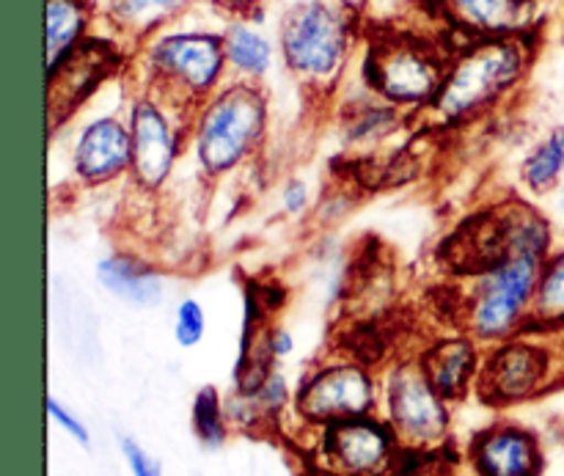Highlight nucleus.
Returning a JSON list of instances; mask_svg holds the SVG:
<instances>
[{"label": "nucleus", "instance_id": "29", "mask_svg": "<svg viewBox=\"0 0 564 476\" xmlns=\"http://www.w3.org/2000/svg\"><path fill=\"white\" fill-rule=\"evenodd\" d=\"M281 204L290 215H303L308 207V185L301 180H292L284 185V193H281Z\"/></svg>", "mask_w": 564, "mask_h": 476}, {"label": "nucleus", "instance_id": "18", "mask_svg": "<svg viewBox=\"0 0 564 476\" xmlns=\"http://www.w3.org/2000/svg\"><path fill=\"white\" fill-rule=\"evenodd\" d=\"M88 11L83 0H47L44 11V44H47V69L66 58L83 42Z\"/></svg>", "mask_w": 564, "mask_h": 476}, {"label": "nucleus", "instance_id": "24", "mask_svg": "<svg viewBox=\"0 0 564 476\" xmlns=\"http://www.w3.org/2000/svg\"><path fill=\"white\" fill-rule=\"evenodd\" d=\"M394 130H400V110L386 108V105H367L347 125V138L352 143H380Z\"/></svg>", "mask_w": 564, "mask_h": 476}, {"label": "nucleus", "instance_id": "3", "mask_svg": "<svg viewBox=\"0 0 564 476\" xmlns=\"http://www.w3.org/2000/svg\"><path fill=\"white\" fill-rule=\"evenodd\" d=\"M268 127V99L251 83H235L198 113L193 147L209 176H220L251 158Z\"/></svg>", "mask_w": 564, "mask_h": 476}, {"label": "nucleus", "instance_id": "25", "mask_svg": "<svg viewBox=\"0 0 564 476\" xmlns=\"http://www.w3.org/2000/svg\"><path fill=\"white\" fill-rule=\"evenodd\" d=\"M204 334H207V314H204V306L196 301V298H185V301L176 306V314H174L176 345L191 350V347L202 345Z\"/></svg>", "mask_w": 564, "mask_h": 476}, {"label": "nucleus", "instance_id": "31", "mask_svg": "<svg viewBox=\"0 0 564 476\" xmlns=\"http://www.w3.org/2000/svg\"><path fill=\"white\" fill-rule=\"evenodd\" d=\"M215 3L226 11H235V14H246V11H251L259 0H215Z\"/></svg>", "mask_w": 564, "mask_h": 476}, {"label": "nucleus", "instance_id": "12", "mask_svg": "<svg viewBox=\"0 0 564 476\" xmlns=\"http://www.w3.org/2000/svg\"><path fill=\"white\" fill-rule=\"evenodd\" d=\"M130 174L143 191H160L171 180V171L180 158V138H176L174 125L154 99H138L130 113Z\"/></svg>", "mask_w": 564, "mask_h": 476}, {"label": "nucleus", "instance_id": "14", "mask_svg": "<svg viewBox=\"0 0 564 476\" xmlns=\"http://www.w3.org/2000/svg\"><path fill=\"white\" fill-rule=\"evenodd\" d=\"M132 169L130 125L119 119L91 121L75 143V171L88 185H102Z\"/></svg>", "mask_w": 564, "mask_h": 476}, {"label": "nucleus", "instance_id": "4", "mask_svg": "<svg viewBox=\"0 0 564 476\" xmlns=\"http://www.w3.org/2000/svg\"><path fill=\"white\" fill-rule=\"evenodd\" d=\"M449 66L427 42L405 33L375 39L367 55V80L397 108L433 105Z\"/></svg>", "mask_w": 564, "mask_h": 476}, {"label": "nucleus", "instance_id": "1", "mask_svg": "<svg viewBox=\"0 0 564 476\" xmlns=\"http://www.w3.org/2000/svg\"><path fill=\"white\" fill-rule=\"evenodd\" d=\"M529 50L521 36H485L468 44L449 64L438 97L430 108L438 121L457 125L499 102L523 77Z\"/></svg>", "mask_w": 564, "mask_h": 476}, {"label": "nucleus", "instance_id": "23", "mask_svg": "<svg viewBox=\"0 0 564 476\" xmlns=\"http://www.w3.org/2000/svg\"><path fill=\"white\" fill-rule=\"evenodd\" d=\"M226 61L248 77H262L270 66V44L257 31L235 25L224 36Z\"/></svg>", "mask_w": 564, "mask_h": 476}, {"label": "nucleus", "instance_id": "21", "mask_svg": "<svg viewBox=\"0 0 564 476\" xmlns=\"http://www.w3.org/2000/svg\"><path fill=\"white\" fill-rule=\"evenodd\" d=\"M191 424L193 435L198 439V444L207 446V450H220L229 439V416H226V402L220 400V391L215 386H204L196 391L191 408Z\"/></svg>", "mask_w": 564, "mask_h": 476}, {"label": "nucleus", "instance_id": "7", "mask_svg": "<svg viewBox=\"0 0 564 476\" xmlns=\"http://www.w3.org/2000/svg\"><path fill=\"white\" fill-rule=\"evenodd\" d=\"M378 380L372 369L356 358L328 361L303 378L295 394V413L308 428L369 416L378 408Z\"/></svg>", "mask_w": 564, "mask_h": 476}, {"label": "nucleus", "instance_id": "9", "mask_svg": "<svg viewBox=\"0 0 564 476\" xmlns=\"http://www.w3.org/2000/svg\"><path fill=\"white\" fill-rule=\"evenodd\" d=\"M400 446L391 424L375 413L319 428V452L336 476H386Z\"/></svg>", "mask_w": 564, "mask_h": 476}, {"label": "nucleus", "instance_id": "20", "mask_svg": "<svg viewBox=\"0 0 564 476\" xmlns=\"http://www.w3.org/2000/svg\"><path fill=\"white\" fill-rule=\"evenodd\" d=\"M564 174V125L554 127L521 163V180L538 196L554 191Z\"/></svg>", "mask_w": 564, "mask_h": 476}, {"label": "nucleus", "instance_id": "6", "mask_svg": "<svg viewBox=\"0 0 564 476\" xmlns=\"http://www.w3.org/2000/svg\"><path fill=\"white\" fill-rule=\"evenodd\" d=\"M383 405L386 422L408 450H435L449 435V400L435 389L419 358H405L389 369L383 383Z\"/></svg>", "mask_w": 564, "mask_h": 476}, {"label": "nucleus", "instance_id": "27", "mask_svg": "<svg viewBox=\"0 0 564 476\" xmlns=\"http://www.w3.org/2000/svg\"><path fill=\"white\" fill-rule=\"evenodd\" d=\"M44 408H47V416L53 419L55 428L64 430V433L69 435L72 441H77V444H80V446L91 444V435H88L86 424H83L80 419H77L75 413L69 411V408L61 405V402L55 400V397H47V402H44Z\"/></svg>", "mask_w": 564, "mask_h": 476}, {"label": "nucleus", "instance_id": "11", "mask_svg": "<svg viewBox=\"0 0 564 476\" xmlns=\"http://www.w3.org/2000/svg\"><path fill=\"white\" fill-rule=\"evenodd\" d=\"M119 66V53L108 42L83 39L61 64L47 69V125L58 130L61 121L69 119L99 83Z\"/></svg>", "mask_w": 564, "mask_h": 476}, {"label": "nucleus", "instance_id": "5", "mask_svg": "<svg viewBox=\"0 0 564 476\" xmlns=\"http://www.w3.org/2000/svg\"><path fill=\"white\" fill-rule=\"evenodd\" d=\"M352 36V14L339 3L308 0L286 14L281 28L284 58L306 83H328L345 64Z\"/></svg>", "mask_w": 564, "mask_h": 476}, {"label": "nucleus", "instance_id": "16", "mask_svg": "<svg viewBox=\"0 0 564 476\" xmlns=\"http://www.w3.org/2000/svg\"><path fill=\"white\" fill-rule=\"evenodd\" d=\"M446 17L474 36H521L532 25V0H441Z\"/></svg>", "mask_w": 564, "mask_h": 476}, {"label": "nucleus", "instance_id": "10", "mask_svg": "<svg viewBox=\"0 0 564 476\" xmlns=\"http://www.w3.org/2000/svg\"><path fill=\"white\" fill-rule=\"evenodd\" d=\"M149 61L160 80L191 99H198L213 91L220 80L226 64L224 39L209 33H176L154 42Z\"/></svg>", "mask_w": 564, "mask_h": 476}, {"label": "nucleus", "instance_id": "17", "mask_svg": "<svg viewBox=\"0 0 564 476\" xmlns=\"http://www.w3.org/2000/svg\"><path fill=\"white\" fill-rule=\"evenodd\" d=\"M97 281L105 292L141 309L158 306L165 292L163 275L152 264L130 257V253H113V257L99 259Z\"/></svg>", "mask_w": 564, "mask_h": 476}, {"label": "nucleus", "instance_id": "19", "mask_svg": "<svg viewBox=\"0 0 564 476\" xmlns=\"http://www.w3.org/2000/svg\"><path fill=\"white\" fill-rule=\"evenodd\" d=\"M529 328L543 331V334L564 331V248L545 259Z\"/></svg>", "mask_w": 564, "mask_h": 476}, {"label": "nucleus", "instance_id": "28", "mask_svg": "<svg viewBox=\"0 0 564 476\" xmlns=\"http://www.w3.org/2000/svg\"><path fill=\"white\" fill-rule=\"evenodd\" d=\"M119 446L132 476H163V466H160V461H154V457L149 455L138 441H132L130 435H124Z\"/></svg>", "mask_w": 564, "mask_h": 476}, {"label": "nucleus", "instance_id": "22", "mask_svg": "<svg viewBox=\"0 0 564 476\" xmlns=\"http://www.w3.org/2000/svg\"><path fill=\"white\" fill-rule=\"evenodd\" d=\"M191 0H110V14L124 31L147 33L185 9Z\"/></svg>", "mask_w": 564, "mask_h": 476}, {"label": "nucleus", "instance_id": "15", "mask_svg": "<svg viewBox=\"0 0 564 476\" xmlns=\"http://www.w3.org/2000/svg\"><path fill=\"white\" fill-rule=\"evenodd\" d=\"M424 372L430 375L435 389L449 402L463 400L477 386L482 356H479V342L471 334H457L435 339L427 350L419 356Z\"/></svg>", "mask_w": 564, "mask_h": 476}, {"label": "nucleus", "instance_id": "2", "mask_svg": "<svg viewBox=\"0 0 564 476\" xmlns=\"http://www.w3.org/2000/svg\"><path fill=\"white\" fill-rule=\"evenodd\" d=\"M543 264L545 259L532 253H510L494 270L474 275L471 292L463 301L466 334L490 347L527 334Z\"/></svg>", "mask_w": 564, "mask_h": 476}, {"label": "nucleus", "instance_id": "13", "mask_svg": "<svg viewBox=\"0 0 564 476\" xmlns=\"http://www.w3.org/2000/svg\"><path fill=\"white\" fill-rule=\"evenodd\" d=\"M468 463L477 476H540L545 457L532 430L499 422L471 441Z\"/></svg>", "mask_w": 564, "mask_h": 476}, {"label": "nucleus", "instance_id": "26", "mask_svg": "<svg viewBox=\"0 0 564 476\" xmlns=\"http://www.w3.org/2000/svg\"><path fill=\"white\" fill-rule=\"evenodd\" d=\"M292 394H290V386H286V380L281 378L279 372H273L268 378V383L262 386V389L253 394V402H257L259 408V416H262V422H279L281 413L286 411V405H290Z\"/></svg>", "mask_w": 564, "mask_h": 476}, {"label": "nucleus", "instance_id": "30", "mask_svg": "<svg viewBox=\"0 0 564 476\" xmlns=\"http://www.w3.org/2000/svg\"><path fill=\"white\" fill-rule=\"evenodd\" d=\"M273 350L279 358H286L292 350H295V339H292L290 331H284V328L273 331Z\"/></svg>", "mask_w": 564, "mask_h": 476}, {"label": "nucleus", "instance_id": "8", "mask_svg": "<svg viewBox=\"0 0 564 476\" xmlns=\"http://www.w3.org/2000/svg\"><path fill=\"white\" fill-rule=\"evenodd\" d=\"M554 372V350L521 334L490 347L482 358L477 391L494 408L521 405L549 391Z\"/></svg>", "mask_w": 564, "mask_h": 476}]
</instances>
